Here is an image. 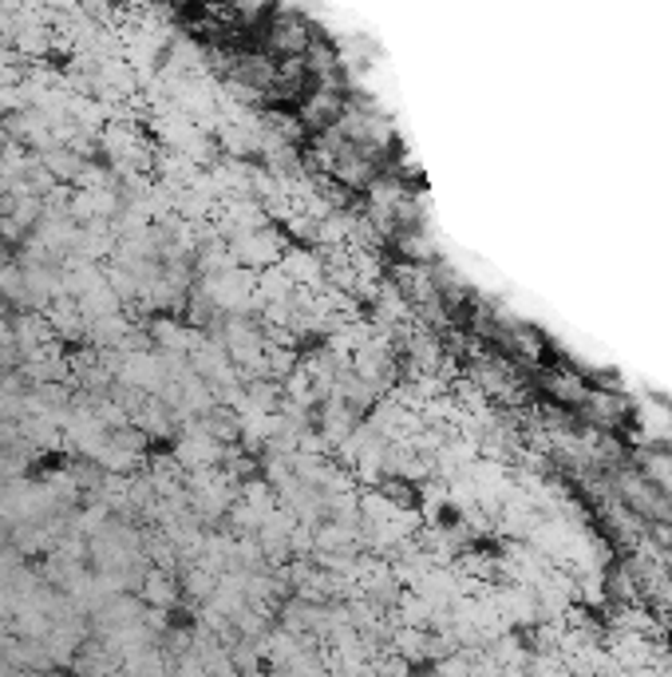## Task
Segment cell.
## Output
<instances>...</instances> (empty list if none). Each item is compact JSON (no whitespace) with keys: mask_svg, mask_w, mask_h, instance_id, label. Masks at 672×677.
I'll return each instance as SVG.
<instances>
[{"mask_svg":"<svg viewBox=\"0 0 672 677\" xmlns=\"http://www.w3.org/2000/svg\"><path fill=\"white\" fill-rule=\"evenodd\" d=\"M178 594H183V587H178V575H174V570L147 567V575H142V582H139V602L147 611H174V606H178Z\"/></svg>","mask_w":672,"mask_h":677,"instance_id":"1","label":"cell"},{"mask_svg":"<svg viewBox=\"0 0 672 677\" xmlns=\"http://www.w3.org/2000/svg\"><path fill=\"white\" fill-rule=\"evenodd\" d=\"M36 677H67V674H60V669H48V674H36Z\"/></svg>","mask_w":672,"mask_h":677,"instance_id":"2","label":"cell"}]
</instances>
